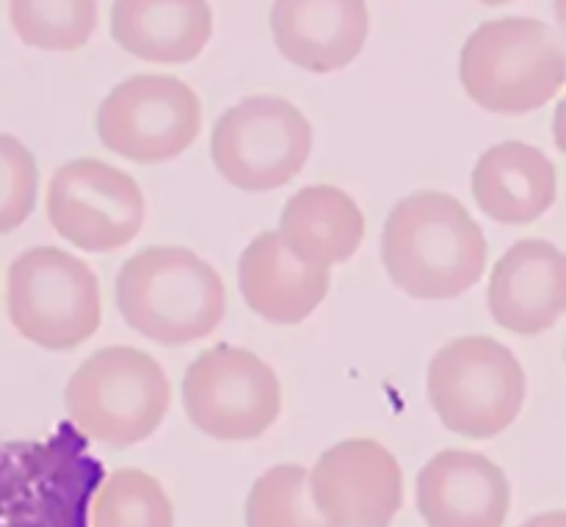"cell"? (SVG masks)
<instances>
[{
  "instance_id": "cell-1",
  "label": "cell",
  "mask_w": 566,
  "mask_h": 527,
  "mask_svg": "<svg viewBox=\"0 0 566 527\" xmlns=\"http://www.w3.org/2000/svg\"><path fill=\"white\" fill-rule=\"evenodd\" d=\"M486 257L484 230L451 193L418 191L401 199L381 230L387 276L420 302H451L473 291Z\"/></svg>"
},
{
  "instance_id": "cell-2",
  "label": "cell",
  "mask_w": 566,
  "mask_h": 527,
  "mask_svg": "<svg viewBox=\"0 0 566 527\" xmlns=\"http://www.w3.org/2000/svg\"><path fill=\"white\" fill-rule=\"evenodd\" d=\"M116 304L133 331L158 346H188L219 329L227 287L219 271L186 246H149L116 274Z\"/></svg>"
},
{
  "instance_id": "cell-3",
  "label": "cell",
  "mask_w": 566,
  "mask_h": 527,
  "mask_svg": "<svg viewBox=\"0 0 566 527\" xmlns=\"http://www.w3.org/2000/svg\"><path fill=\"white\" fill-rule=\"evenodd\" d=\"M566 59L556 28L536 17L481 22L459 55V81L490 114L539 110L564 88Z\"/></svg>"
},
{
  "instance_id": "cell-4",
  "label": "cell",
  "mask_w": 566,
  "mask_h": 527,
  "mask_svg": "<svg viewBox=\"0 0 566 527\" xmlns=\"http://www.w3.org/2000/svg\"><path fill=\"white\" fill-rule=\"evenodd\" d=\"M64 407L83 436L122 451L160 429L171 407V384L147 351L108 346L72 373Z\"/></svg>"
},
{
  "instance_id": "cell-5",
  "label": "cell",
  "mask_w": 566,
  "mask_h": 527,
  "mask_svg": "<svg viewBox=\"0 0 566 527\" xmlns=\"http://www.w3.org/2000/svg\"><path fill=\"white\" fill-rule=\"evenodd\" d=\"M426 392L440 423L464 440H492L512 429L528 392L523 365L492 337H459L429 362Z\"/></svg>"
},
{
  "instance_id": "cell-6",
  "label": "cell",
  "mask_w": 566,
  "mask_h": 527,
  "mask_svg": "<svg viewBox=\"0 0 566 527\" xmlns=\"http://www.w3.org/2000/svg\"><path fill=\"white\" fill-rule=\"evenodd\" d=\"M6 315L44 351H72L97 335L103 293L94 271L59 246L22 252L6 274Z\"/></svg>"
},
{
  "instance_id": "cell-7",
  "label": "cell",
  "mask_w": 566,
  "mask_h": 527,
  "mask_svg": "<svg viewBox=\"0 0 566 527\" xmlns=\"http://www.w3.org/2000/svg\"><path fill=\"white\" fill-rule=\"evenodd\" d=\"M313 152L307 116L282 97H247L219 116L210 136L216 171L238 191H276L302 175Z\"/></svg>"
},
{
  "instance_id": "cell-8",
  "label": "cell",
  "mask_w": 566,
  "mask_h": 527,
  "mask_svg": "<svg viewBox=\"0 0 566 527\" xmlns=\"http://www.w3.org/2000/svg\"><path fill=\"white\" fill-rule=\"evenodd\" d=\"M182 407L202 434L219 442H249L280 420L282 387L258 354L221 342L188 365Z\"/></svg>"
},
{
  "instance_id": "cell-9",
  "label": "cell",
  "mask_w": 566,
  "mask_h": 527,
  "mask_svg": "<svg viewBox=\"0 0 566 527\" xmlns=\"http://www.w3.org/2000/svg\"><path fill=\"white\" fill-rule=\"evenodd\" d=\"M202 133V103L175 75H133L97 108V138L108 152L155 166L180 158Z\"/></svg>"
},
{
  "instance_id": "cell-10",
  "label": "cell",
  "mask_w": 566,
  "mask_h": 527,
  "mask_svg": "<svg viewBox=\"0 0 566 527\" xmlns=\"http://www.w3.org/2000/svg\"><path fill=\"white\" fill-rule=\"evenodd\" d=\"M44 204L59 238L92 254L127 246L147 219L142 186L127 171L97 158L61 166L50 180Z\"/></svg>"
},
{
  "instance_id": "cell-11",
  "label": "cell",
  "mask_w": 566,
  "mask_h": 527,
  "mask_svg": "<svg viewBox=\"0 0 566 527\" xmlns=\"http://www.w3.org/2000/svg\"><path fill=\"white\" fill-rule=\"evenodd\" d=\"M310 500L329 527H390L403 506V473L381 442L346 440L307 473Z\"/></svg>"
},
{
  "instance_id": "cell-12",
  "label": "cell",
  "mask_w": 566,
  "mask_h": 527,
  "mask_svg": "<svg viewBox=\"0 0 566 527\" xmlns=\"http://www.w3.org/2000/svg\"><path fill=\"white\" fill-rule=\"evenodd\" d=\"M490 315L501 329L534 337L553 329L566 309V260L551 241H517L490 274Z\"/></svg>"
},
{
  "instance_id": "cell-13",
  "label": "cell",
  "mask_w": 566,
  "mask_h": 527,
  "mask_svg": "<svg viewBox=\"0 0 566 527\" xmlns=\"http://www.w3.org/2000/svg\"><path fill=\"white\" fill-rule=\"evenodd\" d=\"M512 508L506 473L484 453L442 451L418 475L426 527H503Z\"/></svg>"
},
{
  "instance_id": "cell-14",
  "label": "cell",
  "mask_w": 566,
  "mask_h": 527,
  "mask_svg": "<svg viewBox=\"0 0 566 527\" xmlns=\"http://www.w3.org/2000/svg\"><path fill=\"white\" fill-rule=\"evenodd\" d=\"M370 33L365 0H274L271 36L276 50L304 72L329 75L363 53Z\"/></svg>"
},
{
  "instance_id": "cell-15",
  "label": "cell",
  "mask_w": 566,
  "mask_h": 527,
  "mask_svg": "<svg viewBox=\"0 0 566 527\" xmlns=\"http://www.w3.org/2000/svg\"><path fill=\"white\" fill-rule=\"evenodd\" d=\"M238 285L254 315L269 324L296 326L329 296L332 274L293 257L276 232H263L243 249Z\"/></svg>"
},
{
  "instance_id": "cell-16",
  "label": "cell",
  "mask_w": 566,
  "mask_h": 527,
  "mask_svg": "<svg viewBox=\"0 0 566 527\" xmlns=\"http://www.w3.org/2000/svg\"><path fill=\"white\" fill-rule=\"evenodd\" d=\"M470 191L486 219L509 226L531 224L556 204V166L531 144H495L475 160Z\"/></svg>"
},
{
  "instance_id": "cell-17",
  "label": "cell",
  "mask_w": 566,
  "mask_h": 527,
  "mask_svg": "<svg viewBox=\"0 0 566 527\" xmlns=\"http://www.w3.org/2000/svg\"><path fill=\"white\" fill-rule=\"evenodd\" d=\"M111 36L149 64H188L213 36L208 0H114Z\"/></svg>"
},
{
  "instance_id": "cell-18",
  "label": "cell",
  "mask_w": 566,
  "mask_h": 527,
  "mask_svg": "<svg viewBox=\"0 0 566 527\" xmlns=\"http://www.w3.org/2000/svg\"><path fill=\"white\" fill-rule=\"evenodd\" d=\"M276 235L296 260L332 268L363 246L365 215L340 188L307 186L285 202Z\"/></svg>"
},
{
  "instance_id": "cell-19",
  "label": "cell",
  "mask_w": 566,
  "mask_h": 527,
  "mask_svg": "<svg viewBox=\"0 0 566 527\" xmlns=\"http://www.w3.org/2000/svg\"><path fill=\"white\" fill-rule=\"evenodd\" d=\"M92 527H175V506L160 481L125 467L97 486L88 506Z\"/></svg>"
},
{
  "instance_id": "cell-20",
  "label": "cell",
  "mask_w": 566,
  "mask_h": 527,
  "mask_svg": "<svg viewBox=\"0 0 566 527\" xmlns=\"http://www.w3.org/2000/svg\"><path fill=\"white\" fill-rule=\"evenodd\" d=\"M9 20L28 48L75 53L97 31V0H9Z\"/></svg>"
},
{
  "instance_id": "cell-21",
  "label": "cell",
  "mask_w": 566,
  "mask_h": 527,
  "mask_svg": "<svg viewBox=\"0 0 566 527\" xmlns=\"http://www.w3.org/2000/svg\"><path fill=\"white\" fill-rule=\"evenodd\" d=\"M247 527H329L310 500L307 470L298 464L265 470L247 497Z\"/></svg>"
},
{
  "instance_id": "cell-22",
  "label": "cell",
  "mask_w": 566,
  "mask_h": 527,
  "mask_svg": "<svg viewBox=\"0 0 566 527\" xmlns=\"http://www.w3.org/2000/svg\"><path fill=\"white\" fill-rule=\"evenodd\" d=\"M39 191V166L31 149L0 133V235L31 219Z\"/></svg>"
},
{
  "instance_id": "cell-23",
  "label": "cell",
  "mask_w": 566,
  "mask_h": 527,
  "mask_svg": "<svg viewBox=\"0 0 566 527\" xmlns=\"http://www.w3.org/2000/svg\"><path fill=\"white\" fill-rule=\"evenodd\" d=\"M523 527H566V514L564 512H547L531 517Z\"/></svg>"
},
{
  "instance_id": "cell-24",
  "label": "cell",
  "mask_w": 566,
  "mask_h": 527,
  "mask_svg": "<svg viewBox=\"0 0 566 527\" xmlns=\"http://www.w3.org/2000/svg\"><path fill=\"white\" fill-rule=\"evenodd\" d=\"M479 3H484V6H506V3H514V0H479Z\"/></svg>"
}]
</instances>
